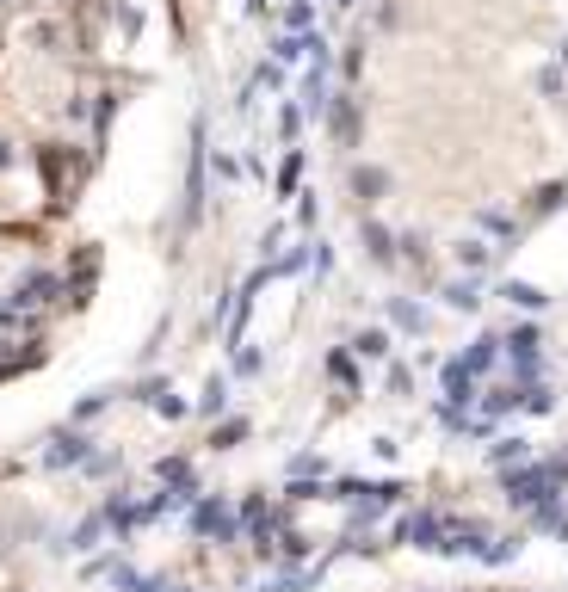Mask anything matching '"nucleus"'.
Segmentation results:
<instances>
[{"label":"nucleus","mask_w":568,"mask_h":592,"mask_svg":"<svg viewBox=\"0 0 568 592\" xmlns=\"http://www.w3.org/2000/svg\"><path fill=\"white\" fill-rule=\"evenodd\" d=\"M506 296H513V303H519V309H544V296H537L532 284H506Z\"/></svg>","instance_id":"obj_5"},{"label":"nucleus","mask_w":568,"mask_h":592,"mask_svg":"<svg viewBox=\"0 0 568 592\" xmlns=\"http://www.w3.org/2000/svg\"><path fill=\"white\" fill-rule=\"evenodd\" d=\"M192 524H198V531H229V519H222L216 506H198V519H192Z\"/></svg>","instance_id":"obj_6"},{"label":"nucleus","mask_w":568,"mask_h":592,"mask_svg":"<svg viewBox=\"0 0 568 592\" xmlns=\"http://www.w3.org/2000/svg\"><path fill=\"white\" fill-rule=\"evenodd\" d=\"M488 364H495V340H476V352L463 358L458 371H463V377H476V371H488Z\"/></svg>","instance_id":"obj_3"},{"label":"nucleus","mask_w":568,"mask_h":592,"mask_svg":"<svg viewBox=\"0 0 568 592\" xmlns=\"http://www.w3.org/2000/svg\"><path fill=\"white\" fill-rule=\"evenodd\" d=\"M402 537L414 543V550H445V537H451V524L432 519V512H414V519L402 524Z\"/></svg>","instance_id":"obj_1"},{"label":"nucleus","mask_w":568,"mask_h":592,"mask_svg":"<svg viewBox=\"0 0 568 592\" xmlns=\"http://www.w3.org/2000/svg\"><path fill=\"white\" fill-rule=\"evenodd\" d=\"M297 174H303V155H290V161L279 167V192H284V198L297 192Z\"/></svg>","instance_id":"obj_4"},{"label":"nucleus","mask_w":568,"mask_h":592,"mask_svg":"<svg viewBox=\"0 0 568 592\" xmlns=\"http://www.w3.org/2000/svg\"><path fill=\"white\" fill-rule=\"evenodd\" d=\"M358 352H371V358H383V352H390V340H383V334H364V340H358Z\"/></svg>","instance_id":"obj_9"},{"label":"nucleus","mask_w":568,"mask_h":592,"mask_svg":"<svg viewBox=\"0 0 568 592\" xmlns=\"http://www.w3.org/2000/svg\"><path fill=\"white\" fill-rule=\"evenodd\" d=\"M519 451H525V438H500V445H495V463H513Z\"/></svg>","instance_id":"obj_7"},{"label":"nucleus","mask_w":568,"mask_h":592,"mask_svg":"<svg viewBox=\"0 0 568 592\" xmlns=\"http://www.w3.org/2000/svg\"><path fill=\"white\" fill-rule=\"evenodd\" d=\"M327 371H334V377H340V383H358V377H353V358H340V352H334V358H327Z\"/></svg>","instance_id":"obj_8"},{"label":"nucleus","mask_w":568,"mask_h":592,"mask_svg":"<svg viewBox=\"0 0 568 592\" xmlns=\"http://www.w3.org/2000/svg\"><path fill=\"white\" fill-rule=\"evenodd\" d=\"M537 346H544V340H537L532 327H519V334H513V358H519V371H532V364H537Z\"/></svg>","instance_id":"obj_2"}]
</instances>
